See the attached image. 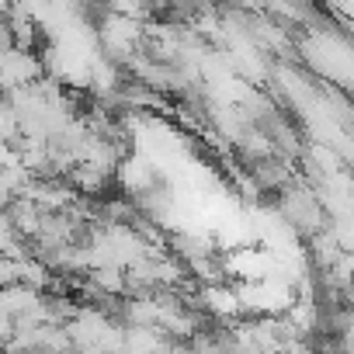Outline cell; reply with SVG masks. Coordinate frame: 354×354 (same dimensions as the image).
<instances>
[{
    "label": "cell",
    "instance_id": "1",
    "mask_svg": "<svg viewBox=\"0 0 354 354\" xmlns=\"http://www.w3.org/2000/svg\"><path fill=\"white\" fill-rule=\"evenodd\" d=\"M42 80V59L25 49H11L0 56V94H15L35 87Z\"/></svg>",
    "mask_w": 354,
    "mask_h": 354
}]
</instances>
